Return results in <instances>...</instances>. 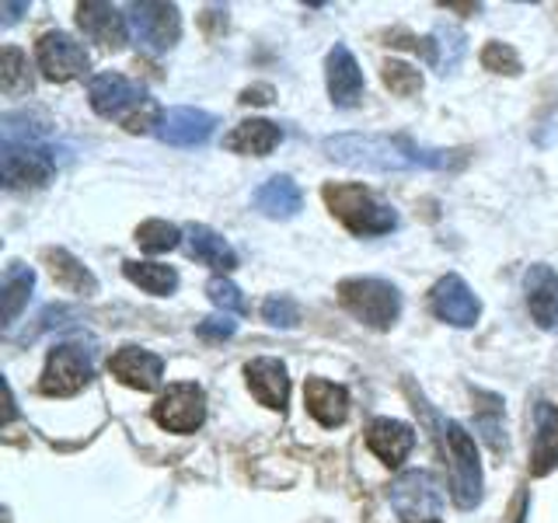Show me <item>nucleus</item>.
<instances>
[{"label":"nucleus","mask_w":558,"mask_h":523,"mask_svg":"<svg viewBox=\"0 0 558 523\" xmlns=\"http://www.w3.org/2000/svg\"><path fill=\"white\" fill-rule=\"evenodd\" d=\"M234 331H238V321H231V314H214V318H203L196 325V336L206 342H223V339H231Z\"/></svg>","instance_id":"nucleus-35"},{"label":"nucleus","mask_w":558,"mask_h":523,"mask_svg":"<svg viewBox=\"0 0 558 523\" xmlns=\"http://www.w3.org/2000/svg\"><path fill=\"white\" fill-rule=\"evenodd\" d=\"M22 11H28V4H4V25H14Z\"/></svg>","instance_id":"nucleus-38"},{"label":"nucleus","mask_w":558,"mask_h":523,"mask_svg":"<svg viewBox=\"0 0 558 523\" xmlns=\"http://www.w3.org/2000/svg\"><path fill=\"white\" fill-rule=\"evenodd\" d=\"M322 199L331 209V217H339L345 231H353L356 238H377L388 234L398 227V214L380 203L366 185L356 182H328L322 188Z\"/></svg>","instance_id":"nucleus-3"},{"label":"nucleus","mask_w":558,"mask_h":523,"mask_svg":"<svg viewBox=\"0 0 558 523\" xmlns=\"http://www.w3.org/2000/svg\"><path fill=\"white\" fill-rule=\"evenodd\" d=\"M339 304L366 328L388 331L401 314V293L395 283H388V279L356 276V279H342L339 283Z\"/></svg>","instance_id":"nucleus-4"},{"label":"nucleus","mask_w":558,"mask_h":523,"mask_svg":"<svg viewBox=\"0 0 558 523\" xmlns=\"http://www.w3.org/2000/svg\"><path fill=\"white\" fill-rule=\"evenodd\" d=\"M92 377H95L92 349H84L77 342H63L57 349H49L39 391L49 398H70V394L84 391L87 384H92Z\"/></svg>","instance_id":"nucleus-7"},{"label":"nucleus","mask_w":558,"mask_h":523,"mask_svg":"<svg viewBox=\"0 0 558 523\" xmlns=\"http://www.w3.org/2000/svg\"><path fill=\"white\" fill-rule=\"evenodd\" d=\"M206 293H209V301H214L223 314H244V311H248V301H244V293L231 283V279H223V276L209 279Z\"/></svg>","instance_id":"nucleus-33"},{"label":"nucleus","mask_w":558,"mask_h":523,"mask_svg":"<svg viewBox=\"0 0 558 523\" xmlns=\"http://www.w3.org/2000/svg\"><path fill=\"white\" fill-rule=\"evenodd\" d=\"M523 293H527V311L541 328H558V272L545 262L523 272Z\"/></svg>","instance_id":"nucleus-15"},{"label":"nucleus","mask_w":558,"mask_h":523,"mask_svg":"<svg viewBox=\"0 0 558 523\" xmlns=\"http://www.w3.org/2000/svg\"><path fill=\"white\" fill-rule=\"evenodd\" d=\"M109 370L119 384H126L133 391H157L165 377V360L140 345H122L109 360Z\"/></svg>","instance_id":"nucleus-14"},{"label":"nucleus","mask_w":558,"mask_h":523,"mask_svg":"<svg viewBox=\"0 0 558 523\" xmlns=\"http://www.w3.org/2000/svg\"><path fill=\"white\" fill-rule=\"evenodd\" d=\"M136 244L150 255H161V252H171L182 244V231L168 220H144L136 227Z\"/></svg>","instance_id":"nucleus-29"},{"label":"nucleus","mask_w":558,"mask_h":523,"mask_svg":"<svg viewBox=\"0 0 558 523\" xmlns=\"http://www.w3.org/2000/svg\"><path fill=\"white\" fill-rule=\"evenodd\" d=\"M74 318H77V314L70 311V307H63V304L46 307V311L39 314V331H49V328H66Z\"/></svg>","instance_id":"nucleus-36"},{"label":"nucleus","mask_w":558,"mask_h":523,"mask_svg":"<svg viewBox=\"0 0 558 523\" xmlns=\"http://www.w3.org/2000/svg\"><path fill=\"white\" fill-rule=\"evenodd\" d=\"M241 101L244 105H269L272 101V87H248V92H241Z\"/></svg>","instance_id":"nucleus-37"},{"label":"nucleus","mask_w":558,"mask_h":523,"mask_svg":"<svg viewBox=\"0 0 558 523\" xmlns=\"http://www.w3.org/2000/svg\"><path fill=\"white\" fill-rule=\"evenodd\" d=\"M464 32L461 28H453V25H436L433 32V49H436V66H440V74H450V70H458V63L464 60Z\"/></svg>","instance_id":"nucleus-28"},{"label":"nucleus","mask_w":558,"mask_h":523,"mask_svg":"<svg viewBox=\"0 0 558 523\" xmlns=\"http://www.w3.org/2000/svg\"><path fill=\"white\" fill-rule=\"evenodd\" d=\"M130 25L136 35V46L147 52H168L182 35V14L174 4H157V0H144V4L130 8Z\"/></svg>","instance_id":"nucleus-9"},{"label":"nucleus","mask_w":558,"mask_h":523,"mask_svg":"<svg viewBox=\"0 0 558 523\" xmlns=\"http://www.w3.org/2000/svg\"><path fill=\"white\" fill-rule=\"evenodd\" d=\"M523 510H527V499L517 502V513H513V523H523Z\"/></svg>","instance_id":"nucleus-40"},{"label":"nucleus","mask_w":558,"mask_h":523,"mask_svg":"<svg viewBox=\"0 0 558 523\" xmlns=\"http://www.w3.org/2000/svg\"><path fill=\"white\" fill-rule=\"evenodd\" d=\"M444 447L450 464V496L461 510H475L482 502V461H478L475 436L450 418L444 426Z\"/></svg>","instance_id":"nucleus-5"},{"label":"nucleus","mask_w":558,"mask_h":523,"mask_svg":"<svg viewBox=\"0 0 558 523\" xmlns=\"http://www.w3.org/2000/svg\"><path fill=\"white\" fill-rule=\"evenodd\" d=\"M0 87H4V95H22L32 87L28 60L22 49H14V46L4 49V57H0Z\"/></svg>","instance_id":"nucleus-30"},{"label":"nucleus","mask_w":558,"mask_h":523,"mask_svg":"<svg viewBox=\"0 0 558 523\" xmlns=\"http://www.w3.org/2000/svg\"><path fill=\"white\" fill-rule=\"evenodd\" d=\"M384 84H388V92L398 95V98H412L423 92V74L412 66V63H401V60H388L384 63Z\"/></svg>","instance_id":"nucleus-31"},{"label":"nucleus","mask_w":558,"mask_h":523,"mask_svg":"<svg viewBox=\"0 0 558 523\" xmlns=\"http://www.w3.org/2000/svg\"><path fill=\"white\" fill-rule=\"evenodd\" d=\"M440 8H447V11H482V4H453V0L450 4H440Z\"/></svg>","instance_id":"nucleus-39"},{"label":"nucleus","mask_w":558,"mask_h":523,"mask_svg":"<svg viewBox=\"0 0 558 523\" xmlns=\"http://www.w3.org/2000/svg\"><path fill=\"white\" fill-rule=\"evenodd\" d=\"M154 423L168 433H196L206 423V391L192 380L171 384L154 401Z\"/></svg>","instance_id":"nucleus-8"},{"label":"nucleus","mask_w":558,"mask_h":523,"mask_svg":"<svg viewBox=\"0 0 558 523\" xmlns=\"http://www.w3.org/2000/svg\"><path fill=\"white\" fill-rule=\"evenodd\" d=\"M325 154L342 168L353 171H453L468 157L464 150H440L423 147L409 136H384V133H339L325 139Z\"/></svg>","instance_id":"nucleus-1"},{"label":"nucleus","mask_w":558,"mask_h":523,"mask_svg":"<svg viewBox=\"0 0 558 523\" xmlns=\"http://www.w3.org/2000/svg\"><path fill=\"white\" fill-rule=\"evenodd\" d=\"M122 272H126L133 287L154 296H171L179 290V272L171 266H161V262H122Z\"/></svg>","instance_id":"nucleus-27"},{"label":"nucleus","mask_w":558,"mask_h":523,"mask_svg":"<svg viewBox=\"0 0 558 523\" xmlns=\"http://www.w3.org/2000/svg\"><path fill=\"white\" fill-rule=\"evenodd\" d=\"M252 206L269 220H293L304 206V192L290 174H272L252 192Z\"/></svg>","instance_id":"nucleus-17"},{"label":"nucleus","mask_w":558,"mask_h":523,"mask_svg":"<svg viewBox=\"0 0 558 523\" xmlns=\"http://www.w3.org/2000/svg\"><path fill=\"white\" fill-rule=\"evenodd\" d=\"M283 139V130L276 126L269 119H244L238 126L227 133L223 147L234 150V154H248V157H266L279 147Z\"/></svg>","instance_id":"nucleus-23"},{"label":"nucleus","mask_w":558,"mask_h":523,"mask_svg":"<svg viewBox=\"0 0 558 523\" xmlns=\"http://www.w3.org/2000/svg\"><path fill=\"white\" fill-rule=\"evenodd\" d=\"M475 394V426L482 433V440L488 443V450L496 453V458H506V409H502V398L493 394V391H471Z\"/></svg>","instance_id":"nucleus-26"},{"label":"nucleus","mask_w":558,"mask_h":523,"mask_svg":"<svg viewBox=\"0 0 558 523\" xmlns=\"http://www.w3.org/2000/svg\"><path fill=\"white\" fill-rule=\"evenodd\" d=\"M35 60H39V70L49 81H60V84L87 74V66H92L87 49L74 39V35H66V32H46V35H39V42H35Z\"/></svg>","instance_id":"nucleus-10"},{"label":"nucleus","mask_w":558,"mask_h":523,"mask_svg":"<svg viewBox=\"0 0 558 523\" xmlns=\"http://www.w3.org/2000/svg\"><path fill=\"white\" fill-rule=\"evenodd\" d=\"M154 133L168 147H203L217 133V115L192 109V105H179V109H168L161 115Z\"/></svg>","instance_id":"nucleus-12"},{"label":"nucleus","mask_w":558,"mask_h":523,"mask_svg":"<svg viewBox=\"0 0 558 523\" xmlns=\"http://www.w3.org/2000/svg\"><path fill=\"white\" fill-rule=\"evenodd\" d=\"M391 510L405 523H436L444 513V485L433 471H405L388 488Z\"/></svg>","instance_id":"nucleus-6"},{"label":"nucleus","mask_w":558,"mask_h":523,"mask_svg":"<svg viewBox=\"0 0 558 523\" xmlns=\"http://www.w3.org/2000/svg\"><path fill=\"white\" fill-rule=\"evenodd\" d=\"M304 405H307V412L318 418L322 426L336 429V426L345 423V415H349V391L342 388V384H336V380L311 377L304 384Z\"/></svg>","instance_id":"nucleus-21"},{"label":"nucleus","mask_w":558,"mask_h":523,"mask_svg":"<svg viewBox=\"0 0 558 523\" xmlns=\"http://www.w3.org/2000/svg\"><path fill=\"white\" fill-rule=\"evenodd\" d=\"M262 318L272 328H296L301 325V307H296L290 293H272L266 296V304H262Z\"/></svg>","instance_id":"nucleus-32"},{"label":"nucleus","mask_w":558,"mask_h":523,"mask_svg":"<svg viewBox=\"0 0 558 523\" xmlns=\"http://www.w3.org/2000/svg\"><path fill=\"white\" fill-rule=\"evenodd\" d=\"M429 311L453 328H471L482 314V301L461 276H444L440 283L429 290Z\"/></svg>","instance_id":"nucleus-11"},{"label":"nucleus","mask_w":558,"mask_h":523,"mask_svg":"<svg viewBox=\"0 0 558 523\" xmlns=\"http://www.w3.org/2000/svg\"><path fill=\"white\" fill-rule=\"evenodd\" d=\"M366 447L377 453L380 464L398 467L415 447V429L409 423H398V418H374L366 429Z\"/></svg>","instance_id":"nucleus-20"},{"label":"nucleus","mask_w":558,"mask_h":523,"mask_svg":"<svg viewBox=\"0 0 558 523\" xmlns=\"http://www.w3.org/2000/svg\"><path fill=\"white\" fill-rule=\"evenodd\" d=\"M77 25L87 39L105 46V49L126 46V17H122L119 8H112V4H101V0L77 4Z\"/></svg>","instance_id":"nucleus-18"},{"label":"nucleus","mask_w":558,"mask_h":523,"mask_svg":"<svg viewBox=\"0 0 558 523\" xmlns=\"http://www.w3.org/2000/svg\"><path fill=\"white\" fill-rule=\"evenodd\" d=\"M87 101H92V109L105 119H119L122 126L130 133H147V130H157V122H161V109H157V101L147 95L144 84H136L130 77L116 74V70H105V74H95L87 81Z\"/></svg>","instance_id":"nucleus-2"},{"label":"nucleus","mask_w":558,"mask_h":523,"mask_svg":"<svg viewBox=\"0 0 558 523\" xmlns=\"http://www.w3.org/2000/svg\"><path fill=\"white\" fill-rule=\"evenodd\" d=\"M482 66L493 70V74H510V77H517L520 74V57H517V49L506 46V42H485V49H482Z\"/></svg>","instance_id":"nucleus-34"},{"label":"nucleus","mask_w":558,"mask_h":523,"mask_svg":"<svg viewBox=\"0 0 558 523\" xmlns=\"http://www.w3.org/2000/svg\"><path fill=\"white\" fill-rule=\"evenodd\" d=\"M325 77H328L331 105H339V109H353V105H360V98L366 92V81H363V70H360L353 52H349V46L336 42L328 49Z\"/></svg>","instance_id":"nucleus-13"},{"label":"nucleus","mask_w":558,"mask_h":523,"mask_svg":"<svg viewBox=\"0 0 558 523\" xmlns=\"http://www.w3.org/2000/svg\"><path fill=\"white\" fill-rule=\"evenodd\" d=\"M558 467V405L537 401L534 405V447H531V475L545 478Z\"/></svg>","instance_id":"nucleus-19"},{"label":"nucleus","mask_w":558,"mask_h":523,"mask_svg":"<svg viewBox=\"0 0 558 523\" xmlns=\"http://www.w3.org/2000/svg\"><path fill=\"white\" fill-rule=\"evenodd\" d=\"M32 290H35V272L22 266V262H11L4 269V279H0V321H4V328H11L17 314L28 307Z\"/></svg>","instance_id":"nucleus-24"},{"label":"nucleus","mask_w":558,"mask_h":523,"mask_svg":"<svg viewBox=\"0 0 558 523\" xmlns=\"http://www.w3.org/2000/svg\"><path fill=\"white\" fill-rule=\"evenodd\" d=\"M244 377H248V388L258 398V405H266L272 412H283L290 401V377L287 366L272 360V356H258L244 366Z\"/></svg>","instance_id":"nucleus-16"},{"label":"nucleus","mask_w":558,"mask_h":523,"mask_svg":"<svg viewBox=\"0 0 558 523\" xmlns=\"http://www.w3.org/2000/svg\"><path fill=\"white\" fill-rule=\"evenodd\" d=\"M185 252L196 262H203V266L217 269V272L238 269V252L231 248V241H227L223 234H217L214 227H206V223H192L185 231Z\"/></svg>","instance_id":"nucleus-22"},{"label":"nucleus","mask_w":558,"mask_h":523,"mask_svg":"<svg viewBox=\"0 0 558 523\" xmlns=\"http://www.w3.org/2000/svg\"><path fill=\"white\" fill-rule=\"evenodd\" d=\"M46 262H49L52 279H57V287H63L66 293H77V296H95L98 293L95 272L87 269L81 258L70 255L66 248H46Z\"/></svg>","instance_id":"nucleus-25"}]
</instances>
